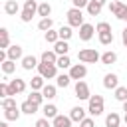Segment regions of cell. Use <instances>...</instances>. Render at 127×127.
I'll list each match as a JSON object with an SVG mask.
<instances>
[{
	"label": "cell",
	"mask_w": 127,
	"mask_h": 127,
	"mask_svg": "<svg viewBox=\"0 0 127 127\" xmlns=\"http://www.w3.org/2000/svg\"><path fill=\"white\" fill-rule=\"evenodd\" d=\"M54 52H56L58 56H67V52H69L67 40H58V42L54 44Z\"/></svg>",
	"instance_id": "cell-16"
},
{
	"label": "cell",
	"mask_w": 127,
	"mask_h": 127,
	"mask_svg": "<svg viewBox=\"0 0 127 127\" xmlns=\"http://www.w3.org/2000/svg\"><path fill=\"white\" fill-rule=\"evenodd\" d=\"M10 91H12V95H20V93H24V91H26V81L20 79V77L10 79Z\"/></svg>",
	"instance_id": "cell-9"
},
{
	"label": "cell",
	"mask_w": 127,
	"mask_h": 127,
	"mask_svg": "<svg viewBox=\"0 0 127 127\" xmlns=\"http://www.w3.org/2000/svg\"><path fill=\"white\" fill-rule=\"evenodd\" d=\"M38 6H40V4H38L36 0H26V2H24V10H30V12H38Z\"/></svg>",
	"instance_id": "cell-39"
},
{
	"label": "cell",
	"mask_w": 127,
	"mask_h": 127,
	"mask_svg": "<svg viewBox=\"0 0 127 127\" xmlns=\"http://www.w3.org/2000/svg\"><path fill=\"white\" fill-rule=\"evenodd\" d=\"M71 4H73V8H85L89 4V0H71Z\"/></svg>",
	"instance_id": "cell-42"
},
{
	"label": "cell",
	"mask_w": 127,
	"mask_h": 127,
	"mask_svg": "<svg viewBox=\"0 0 127 127\" xmlns=\"http://www.w3.org/2000/svg\"><path fill=\"white\" fill-rule=\"evenodd\" d=\"M105 30H111V26H109L107 22H99V24L95 26V32H105Z\"/></svg>",
	"instance_id": "cell-41"
},
{
	"label": "cell",
	"mask_w": 127,
	"mask_h": 127,
	"mask_svg": "<svg viewBox=\"0 0 127 127\" xmlns=\"http://www.w3.org/2000/svg\"><path fill=\"white\" fill-rule=\"evenodd\" d=\"M69 75H71V79H75V81L83 79V77L87 75L85 64H75V65H71V67H69Z\"/></svg>",
	"instance_id": "cell-6"
},
{
	"label": "cell",
	"mask_w": 127,
	"mask_h": 127,
	"mask_svg": "<svg viewBox=\"0 0 127 127\" xmlns=\"http://www.w3.org/2000/svg\"><path fill=\"white\" fill-rule=\"evenodd\" d=\"M97 36H99V42H101L103 46H109V44H113V32H111V30L97 32Z\"/></svg>",
	"instance_id": "cell-25"
},
{
	"label": "cell",
	"mask_w": 127,
	"mask_h": 127,
	"mask_svg": "<svg viewBox=\"0 0 127 127\" xmlns=\"http://www.w3.org/2000/svg\"><path fill=\"white\" fill-rule=\"evenodd\" d=\"M42 113H44V117H48V119H54L56 115H60V113H58V107H56L54 103H46L44 109H42Z\"/></svg>",
	"instance_id": "cell-24"
},
{
	"label": "cell",
	"mask_w": 127,
	"mask_h": 127,
	"mask_svg": "<svg viewBox=\"0 0 127 127\" xmlns=\"http://www.w3.org/2000/svg\"><path fill=\"white\" fill-rule=\"evenodd\" d=\"M28 99H30V101H34V103H38V105H42V101H44L46 97H44V93H42V91L32 89V91H30V95H28Z\"/></svg>",
	"instance_id": "cell-32"
},
{
	"label": "cell",
	"mask_w": 127,
	"mask_h": 127,
	"mask_svg": "<svg viewBox=\"0 0 127 127\" xmlns=\"http://www.w3.org/2000/svg\"><path fill=\"white\" fill-rule=\"evenodd\" d=\"M56 65H58V67H62V69H65V67H71V60H69L67 56H58V62H56Z\"/></svg>",
	"instance_id": "cell-36"
},
{
	"label": "cell",
	"mask_w": 127,
	"mask_h": 127,
	"mask_svg": "<svg viewBox=\"0 0 127 127\" xmlns=\"http://www.w3.org/2000/svg\"><path fill=\"white\" fill-rule=\"evenodd\" d=\"M58 34H60V40H69L71 36H73V32H71V26L67 24V26H62L60 30H58Z\"/></svg>",
	"instance_id": "cell-30"
},
{
	"label": "cell",
	"mask_w": 127,
	"mask_h": 127,
	"mask_svg": "<svg viewBox=\"0 0 127 127\" xmlns=\"http://www.w3.org/2000/svg\"><path fill=\"white\" fill-rule=\"evenodd\" d=\"M44 38H46L48 44H56V42L60 40V34H58V30H48V32L44 34Z\"/></svg>",
	"instance_id": "cell-33"
},
{
	"label": "cell",
	"mask_w": 127,
	"mask_h": 127,
	"mask_svg": "<svg viewBox=\"0 0 127 127\" xmlns=\"http://www.w3.org/2000/svg\"><path fill=\"white\" fill-rule=\"evenodd\" d=\"M0 67H2V73H4V75H10V73L16 71V62H14V60H6V62L0 64Z\"/></svg>",
	"instance_id": "cell-22"
},
{
	"label": "cell",
	"mask_w": 127,
	"mask_h": 127,
	"mask_svg": "<svg viewBox=\"0 0 127 127\" xmlns=\"http://www.w3.org/2000/svg\"><path fill=\"white\" fill-rule=\"evenodd\" d=\"M56 79H58V81H56L58 87H67V85L71 83V75H69V73H60Z\"/></svg>",
	"instance_id": "cell-28"
},
{
	"label": "cell",
	"mask_w": 127,
	"mask_h": 127,
	"mask_svg": "<svg viewBox=\"0 0 127 127\" xmlns=\"http://www.w3.org/2000/svg\"><path fill=\"white\" fill-rule=\"evenodd\" d=\"M77 60H79L81 64H95V62L101 60V56L97 54V50L85 48V50H79V52H77Z\"/></svg>",
	"instance_id": "cell-2"
},
{
	"label": "cell",
	"mask_w": 127,
	"mask_h": 127,
	"mask_svg": "<svg viewBox=\"0 0 127 127\" xmlns=\"http://www.w3.org/2000/svg\"><path fill=\"white\" fill-rule=\"evenodd\" d=\"M0 95H2V99H4V97H12L10 83H6V81H2V83H0Z\"/></svg>",
	"instance_id": "cell-37"
},
{
	"label": "cell",
	"mask_w": 127,
	"mask_h": 127,
	"mask_svg": "<svg viewBox=\"0 0 127 127\" xmlns=\"http://www.w3.org/2000/svg\"><path fill=\"white\" fill-rule=\"evenodd\" d=\"M103 87H105V89H117V87H119V77H117V73H105V77H103Z\"/></svg>",
	"instance_id": "cell-10"
},
{
	"label": "cell",
	"mask_w": 127,
	"mask_h": 127,
	"mask_svg": "<svg viewBox=\"0 0 127 127\" xmlns=\"http://www.w3.org/2000/svg\"><path fill=\"white\" fill-rule=\"evenodd\" d=\"M109 12H113L119 20H125V16H127V4H123L119 0H111L109 2Z\"/></svg>",
	"instance_id": "cell-5"
},
{
	"label": "cell",
	"mask_w": 127,
	"mask_h": 127,
	"mask_svg": "<svg viewBox=\"0 0 127 127\" xmlns=\"http://www.w3.org/2000/svg\"><path fill=\"white\" fill-rule=\"evenodd\" d=\"M42 93H44V97H46V99H54V97H56V85L46 83V85H44V89H42Z\"/></svg>",
	"instance_id": "cell-34"
},
{
	"label": "cell",
	"mask_w": 127,
	"mask_h": 127,
	"mask_svg": "<svg viewBox=\"0 0 127 127\" xmlns=\"http://www.w3.org/2000/svg\"><path fill=\"white\" fill-rule=\"evenodd\" d=\"M125 22H127V16H125Z\"/></svg>",
	"instance_id": "cell-50"
},
{
	"label": "cell",
	"mask_w": 127,
	"mask_h": 127,
	"mask_svg": "<svg viewBox=\"0 0 127 127\" xmlns=\"http://www.w3.org/2000/svg\"><path fill=\"white\" fill-rule=\"evenodd\" d=\"M18 10H20V6H18L16 0H6V4H4V12H6L8 16H16Z\"/></svg>",
	"instance_id": "cell-19"
},
{
	"label": "cell",
	"mask_w": 127,
	"mask_h": 127,
	"mask_svg": "<svg viewBox=\"0 0 127 127\" xmlns=\"http://www.w3.org/2000/svg\"><path fill=\"white\" fill-rule=\"evenodd\" d=\"M85 8H87V14H89V16H99V14H101L103 4H99L97 0H89V4H87Z\"/></svg>",
	"instance_id": "cell-18"
},
{
	"label": "cell",
	"mask_w": 127,
	"mask_h": 127,
	"mask_svg": "<svg viewBox=\"0 0 127 127\" xmlns=\"http://www.w3.org/2000/svg\"><path fill=\"white\" fill-rule=\"evenodd\" d=\"M44 79H46V77H42L40 73H38V75H34V77L30 79V87H32V89H36V91H42V89H44V85H46V83H44Z\"/></svg>",
	"instance_id": "cell-23"
},
{
	"label": "cell",
	"mask_w": 127,
	"mask_h": 127,
	"mask_svg": "<svg viewBox=\"0 0 127 127\" xmlns=\"http://www.w3.org/2000/svg\"><path fill=\"white\" fill-rule=\"evenodd\" d=\"M67 24L71 28H79L83 24V14H81V8H69L67 10Z\"/></svg>",
	"instance_id": "cell-4"
},
{
	"label": "cell",
	"mask_w": 127,
	"mask_h": 127,
	"mask_svg": "<svg viewBox=\"0 0 127 127\" xmlns=\"http://www.w3.org/2000/svg\"><path fill=\"white\" fill-rule=\"evenodd\" d=\"M85 111H87V109H83L81 105L73 107V109L69 111V117H71V121H77V123H81V121L85 119Z\"/></svg>",
	"instance_id": "cell-15"
},
{
	"label": "cell",
	"mask_w": 127,
	"mask_h": 127,
	"mask_svg": "<svg viewBox=\"0 0 127 127\" xmlns=\"http://www.w3.org/2000/svg\"><path fill=\"white\" fill-rule=\"evenodd\" d=\"M123 121H125V125H127V113H125V115H123Z\"/></svg>",
	"instance_id": "cell-48"
},
{
	"label": "cell",
	"mask_w": 127,
	"mask_h": 127,
	"mask_svg": "<svg viewBox=\"0 0 127 127\" xmlns=\"http://www.w3.org/2000/svg\"><path fill=\"white\" fill-rule=\"evenodd\" d=\"M0 127H8V123H6V121H2V123H0Z\"/></svg>",
	"instance_id": "cell-47"
},
{
	"label": "cell",
	"mask_w": 127,
	"mask_h": 127,
	"mask_svg": "<svg viewBox=\"0 0 127 127\" xmlns=\"http://www.w3.org/2000/svg\"><path fill=\"white\" fill-rule=\"evenodd\" d=\"M42 62L56 64V62H58V54H56V52H50V50H46V52H42Z\"/></svg>",
	"instance_id": "cell-31"
},
{
	"label": "cell",
	"mask_w": 127,
	"mask_h": 127,
	"mask_svg": "<svg viewBox=\"0 0 127 127\" xmlns=\"http://www.w3.org/2000/svg\"><path fill=\"white\" fill-rule=\"evenodd\" d=\"M117 62V54L115 52H105V54H101V64H105V65H111V64H115Z\"/></svg>",
	"instance_id": "cell-26"
},
{
	"label": "cell",
	"mask_w": 127,
	"mask_h": 127,
	"mask_svg": "<svg viewBox=\"0 0 127 127\" xmlns=\"http://www.w3.org/2000/svg\"><path fill=\"white\" fill-rule=\"evenodd\" d=\"M115 99L121 101V103L127 101V87H125V85H119V87L115 89Z\"/></svg>",
	"instance_id": "cell-35"
},
{
	"label": "cell",
	"mask_w": 127,
	"mask_h": 127,
	"mask_svg": "<svg viewBox=\"0 0 127 127\" xmlns=\"http://www.w3.org/2000/svg\"><path fill=\"white\" fill-rule=\"evenodd\" d=\"M34 14L36 12H30V10H22V14H20V18H22V22H32V18H34Z\"/></svg>",
	"instance_id": "cell-40"
},
{
	"label": "cell",
	"mask_w": 127,
	"mask_h": 127,
	"mask_svg": "<svg viewBox=\"0 0 127 127\" xmlns=\"http://www.w3.org/2000/svg\"><path fill=\"white\" fill-rule=\"evenodd\" d=\"M79 127H95V123H93V119H91V117H85V119L79 123Z\"/></svg>",
	"instance_id": "cell-43"
},
{
	"label": "cell",
	"mask_w": 127,
	"mask_h": 127,
	"mask_svg": "<svg viewBox=\"0 0 127 127\" xmlns=\"http://www.w3.org/2000/svg\"><path fill=\"white\" fill-rule=\"evenodd\" d=\"M38 73L46 79H52V77H58V65L56 64H48V62H40L38 64Z\"/></svg>",
	"instance_id": "cell-3"
},
{
	"label": "cell",
	"mask_w": 127,
	"mask_h": 127,
	"mask_svg": "<svg viewBox=\"0 0 127 127\" xmlns=\"http://www.w3.org/2000/svg\"><path fill=\"white\" fill-rule=\"evenodd\" d=\"M123 111L127 113V101H123Z\"/></svg>",
	"instance_id": "cell-46"
},
{
	"label": "cell",
	"mask_w": 127,
	"mask_h": 127,
	"mask_svg": "<svg viewBox=\"0 0 127 127\" xmlns=\"http://www.w3.org/2000/svg\"><path fill=\"white\" fill-rule=\"evenodd\" d=\"M93 34H95V28H93L91 24L83 22V24L79 26V40H81V42H89V40L93 38Z\"/></svg>",
	"instance_id": "cell-8"
},
{
	"label": "cell",
	"mask_w": 127,
	"mask_h": 127,
	"mask_svg": "<svg viewBox=\"0 0 127 127\" xmlns=\"http://www.w3.org/2000/svg\"><path fill=\"white\" fill-rule=\"evenodd\" d=\"M75 97H77V99H89V97H91V93H89V85H87L83 79L75 81Z\"/></svg>",
	"instance_id": "cell-7"
},
{
	"label": "cell",
	"mask_w": 127,
	"mask_h": 127,
	"mask_svg": "<svg viewBox=\"0 0 127 127\" xmlns=\"http://www.w3.org/2000/svg\"><path fill=\"white\" fill-rule=\"evenodd\" d=\"M36 127H50V121H48V117H42V119H38V121H36Z\"/></svg>",
	"instance_id": "cell-44"
},
{
	"label": "cell",
	"mask_w": 127,
	"mask_h": 127,
	"mask_svg": "<svg viewBox=\"0 0 127 127\" xmlns=\"http://www.w3.org/2000/svg\"><path fill=\"white\" fill-rule=\"evenodd\" d=\"M20 115H22V109L20 107H8V109H4V119L6 121H18L20 119Z\"/></svg>",
	"instance_id": "cell-12"
},
{
	"label": "cell",
	"mask_w": 127,
	"mask_h": 127,
	"mask_svg": "<svg viewBox=\"0 0 127 127\" xmlns=\"http://www.w3.org/2000/svg\"><path fill=\"white\" fill-rule=\"evenodd\" d=\"M97 2H99V4H105V2H107V0H97Z\"/></svg>",
	"instance_id": "cell-49"
},
{
	"label": "cell",
	"mask_w": 127,
	"mask_h": 127,
	"mask_svg": "<svg viewBox=\"0 0 127 127\" xmlns=\"http://www.w3.org/2000/svg\"><path fill=\"white\" fill-rule=\"evenodd\" d=\"M121 40H123V44L127 46V28H125V30L121 32Z\"/></svg>",
	"instance_id": "cell-45"
},
{
	"label": "cell",
	"mask_w": 127,
	"mask_h": 127,
	"mask_svg": "<svg viewBox=\"0 0 127 127\" xmlns=\"http://www.w3.org/2000/svg\"><path fill=\"white\" fill-rule=\"evenodd\" d=\"M22 67L30 71V69L38 67V60H36L34 56H24V58H22Z\"/></svg>",
	"instance_id": "cell-21"
},
{
	"label": "cell",
	"mask_w": 127,
	"mask_h": 127,
	"mask_svg": "<svg viewBox=\"0 0 127 127\" xmlns=\"http://www.w3.org/2000/svg\"><path fill=\"white\" fill-rule=\"evenodd\" d=\"M52 26H54V20H52V18H42V20L38 22V30H42V32L52 30Z\"/></svg>",
	"instance_id": "cell-29"
},
{
	"label": "cell",
	"mask_w": 127,
	"mask_h": 127,
	"mask_svg": "<svg viewBox=\"0 0 127 127\" xmlns=\"http://www.w3.org/2000/svg\"><path fill=\"white\" fill-rule=\"evenodd\" d=\"M103 105H105L103 97L95 93V95H91V97L87 99V113H89L91 117H97V115L103 113Z\"/></svg>",
	"instance_id": "cell-1"
},
{
	"label": "cell",
	"mask_w": 127,
	"mask_h": 127,
	"mask_svg": "<svg viewBox=\"0 0 127 127\" xmlns=\"http://www.w3.org/2000/svg\"><path fill=\"white\" fill-rule=\"evenodd\" d=\"M6 54H8V60H14V62L24 58V50H22V46H18V44L10 46V48L6 50Z\"/></svg>",
	"instance_id": "cell-11"
},
{
	"label": "cell",
	"mask_w": 127,
	"mask_h": 127,
	"mask_svg": "<svg viewBox=\"0 0 127 127\" xmlns=\"http://www.w3.org/2000/svg\"><path fill=\"white\" fill-rule=\"evenodd\" d=\"M14 105H16V99H14V95H12V97H4V99L0 101V107H2V109L14 107Z\"/></svg>",
	"instance_id": "cell-38"
},
{
	"label": "cell",
	"mask_w": 127,
	"mask_h": 127,
	"mask_svg": "<svg viewBox=\"0 0 127 127\" xmlns=\"http://www.w3.org/2000/svg\"><path fill=\"white\" fill-rule=\"evenodd\" d=\"M119 125H121L119 113H115V111L107 113V117H105V127H119Z\"/></svg>",
	"instance_id": "cell-17"
},
{
	"label": "cell",
	"mask_w": 127,
	"mask_h": 127,
	"mask_svg": "<svg viewBox=\"0 0 127 127\" xmlns=\"http://www.w3.org/2000/svg\"><path fill=\"white\" fill-rule=\"evenodd\" d=\"M50 14H52V6H50L48 2H42V4L38 6V16H42V18H50Z\"/></svg>",
	"instance_id": "cell-27"
},
{
	"label": "cell",
	"mask_w": 127,
	"mask_h": 127,
	"mask_svg": "<svg viewBox=\"0 0 127 127\" xmlns=\"http://www.w3.org/2000/svg\"><path fill=\"white\" fill-rule=\"evenodd\" d=\"M71 117L69 115H56L54 119H52V125L54 127H71Z\"/></svg>",
	"instance_id": "cell-13"
},
{
	"label": "cell",
	"mask_w": 127,
	"mask_h": 127,
	"mask_svg": "<svg viewBox=\"0 0 127 127\" xmlns=\"http://www.w3.org/2000/svg\"><path fill=\"white\" fill-rule=\"evenodd\" d=\"M38 103H34V101H30V99H26L22 105H20V109H22V113H26V115H34V113H38Z\"/></svg>",
	"instance_id": "cell-14"
},
{
	"label": "cell",
	"mask_w": 127,
	"mask_h": 127,
	"mask_svg": "<svg viewBox=\"0 0 127 127\" xmlns=\"http://www.w3.org/2000/svg\"><path fill=\"white\" fill-rule=\"evenodd\" d=\"M0 48H2V50H8V48H10V34H8V28H0Z\"/></svg>",
	"instance_id": "cell-20"
}]
</instances>
